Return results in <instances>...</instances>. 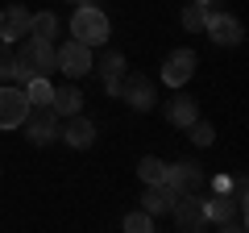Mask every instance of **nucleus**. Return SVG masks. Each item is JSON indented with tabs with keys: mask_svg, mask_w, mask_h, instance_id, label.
I'll return each mask as SVG.
<instances>
[{
	"mask_svg": "<svg viewBox=\"0 0 249 233\" xmlns=\"http://www.w3.org/2000/svg\"><path fill=\"white\" fill-rule=\"evenodd\" d=\"M13 58H17V67H13V79L17 83H29V79H37V75L50 79V71H58V46L42 42V38H34V34H25L21 42H13Z\"/></svg>",
	"mask_w": 249,
	"mask_h": 233,
	"instance_id": "1",
	"label": "nucleus"
},
{
	"mask_svg": "<svg viewBox=\"0 0 249 233\" xmlns=\"http://www.w3.org/2000/svg\"><path fill=\"white\" fill-rule=\"evenodd\" d=\"M108 17L96 9V4H79L75 9V17H71V34H75V42H83V46H104L108 42Z\"/></svg>",
	"mask_w": 249,
	"mask_h": 233,
	"instance_id": "2",
	"label": "nucleus"
},
{
	"mask_svg": "<svg viewBox=\"0 0 249 233\" xmlns=\"http://www.w3.org/2000/svg\"><path fill=\"white\" fill-rule=\"evenodd\" d=\"M21 129H25V137H29L34 146H50L54 137L62 134V129H58V113H54L50 104H29Z\"/></svg>",
	"mask_w": 249,
	"mask_h": 233,
	"instance_id": "3",
	"label": "nucleus"
},
{
	"mask_svg": "<svg viewBox=\"0 0 249 233\" xmlns=\"http://www.w3.org/2000/svg\"><path fill=\"white\" fill-rule=\"evenodd\" d=\"M116 96H124V104H133L137 113H150L158 104V92H154L150 75H121L116 79Z\"/></svg>",
	"mask_w": 249,
	"mask_h": 233,
	"instance_id": "4",
	"label": "nucleus"
},
{
	"mask_svg": "<svg viewBox=\"0 0 249 233\" xmlns=\"http://www.w3.org/2000/svg\"><path fill=\"white\" fill-rule=\"evenodd\" d=\"M166 183L175 196H199L204 192V167L199 162H175V167H166Z\"/></svg>",
	"mask_w": 249,
	"mask_h": 233,
	"instance_id": "5",
	"label": "nucleus"
},
{
	"mask_svg": "<svg viewBox=\"0 0 249 233\" xmlns=\"http://www.w3.org/2000/svg\"><path fill=\"white\" fill-rule=\"evenodd\" d=\"M204 208H208V225H220V229H245V204H237L229 192L216 196V200H204Z\"/></svg>",
	"mask_w": 249,
	"mask_h": 233,
	"instance_id": "6",
	"label": "nucleus"
},
{
	"mask_svg": "<svg viewBox=\"0 0 249 233\" xmlns=\"http://www.w3.org/2000/svg\"><path fill=\"white\" fill-rule=\"evenodd\" d=\"M58 71H67L71 79H83V75H91V46L83 42H62L58 46Z\"/></svg>",
	"mask_w": 249,
	"mask_h": 233,
	"instance_id": "7",
	"label": "nucleus"
},
{
	"mask_svg": "<svg viewBox=\"0 0 249 233\" xmlns=\"http://www.w3.org/2000/svg\"><path fill=\"white\" fill-rule=\"evenodd\" d=\"M25 113H29L25 88H0V129H21Z\"/></svg>",
	"mask_w": 249,
	"mask_h": 233,
	"instance_id": "8",
	"label": "nucleus"
},
{
	"mask_svg": "<svg viewBox=\"0 0 249 233\" xmlns=\"http://www.w3.org/2000/svg\"><path fill=\"white\" fill-rule=\"evenodd\" d=\"M170 213H175V225H178V229H191V233L208 229V208H204V196H178Z\"/></svg>",
	"mask_w": 249,
	"mask_h": 233,
	"instance_id": "9",
	"label": "nucleus"
},
{
	"mask_svg": "<svg viewBox=\"0 0 249 233\" xmlns=\"http://www.w3.org/2000/svg\"><path fill=\"white\" fill-rule=\"evenodd\" d=\"M204 29L216 46H241V38H245V29H241V21L232 13H208Z\"/></svg>",
	"mask_w": 249,
	"mask_h": 233,
	"instance_id": "10",
	"label": "nucleus"
},
{
	"mask_svg": "<svg viewBox=\"0 0 249 233\" xmlns=\"http://www.w3.org/2000/svg\"><path fill=\"white\" fill-rule=\"evenodd\" d=\"M196 75V50H170L166 63H162V83H170V88H183L187 79Z\"/></svg>",
	"mask_w": 249,
	"mask_h": 233,
	"instance_id": "11",
	"label": "nucleus"
},
{
	"mask_svg": "<svg viewBox=\"0 0 249 233\" xmlns=\"http://www.w3.org/2000/svg\"><path fill=\"white\" fill-rule=\"evenodd\" d=\"M29 17H34V13L25 9V4H9V9L0 13V42H21V38L29 34Z\"/></svg>",
	"mask_w": 249,
	"mask_h": 233,
	"instance_id": "12",
	"label": "nucleus"
},
{
	"mask_svg": "<svg viewBox=\"0 0 249 233\" xmlns=\"http://www.w3.org/2000/svg\"><path fill=\"white\" fill-rule=\"evenodd\" d=\"M162 113H166V121H170L175 129H187V125L199 116V104H196V96H183V92H175V96L166 100V108H162Z\"/></svg>",
	"mask_w": 249,
	"mask_h": 233,
	"instance_id": "13",
	"label": "nucleus"
},
{
	"mask_svg": "<svg viewBox=\"0 0 249 233\" xmlns=\"http://www.w3.org/2000/svg\"><path fill=\"white\" fill-rule=\"evenodd\" d=\"M175 192H170L166 188V183H145V196H142V208H145V213H150L154 216V221H158V216L162 213H170V208H175Z\"/></svg>",
	"mask_w": 249,
	"mask_h": 233,
	"instance_id": "14",
	"label": "nucleus"
},
{
	"mask_svg": "<svg viewBox=\"0 0 249 233\" xmlns=\"http://www.w3.org/2000/svg\"><path fill=\"white\" fill-rule=\"evenodd\" d=\"M58 137H62L67 146H75V150H88V146L96 142V125H91L88 116H79V113H75L71 121H67V129H62Z\"/></svg>",
	"mask_w": 249,
	"mask_h": 233,
	"instance_id": "15",
	"label": "nucleus"
},
{
	"mask_svg": "<svg viewBox=\"0 0 249 233\" xmlns=\"http://www.w3.org/2000/svg\"><path fill=\"white\" fill-rule=\"evenodd\" d=\"M91 71H96V75H104L108 92L116 96V79L124 75V54H121V50H104V54H100V63H91Z\"/></svg>",
	"mask_w": 249,
	"mask_h": 233,
	"instance_id": "16",
	"label": "nucleus"
},
{
	"mask_svg": "<svg viewBox=\"0 0 249 233\" xmlns=\"http://www.w3.org/2000/svg\"><path fill=\"white\" fill-rule=\"evenodd\" d=\"M79 104H83V92L75 88V83H62V88H54L50 108H54L58 116H75V113H79Z\"/></svg>",
	"mask_w": 249,
	"mask_h": 233,
	"instance_id": "17",
	"label": "nucleus"
},
{
	"mask_svg": "<svg viewBox=\"0 0 249 233\" xmlns=\"http://www.w3.org/2000/svg\"><path fill=\"white\" fill-rule=\"evenodd\" d=\"M29 34L42 38V42H54V38H58V17H54V13H34V17H29Z\"/></svg>",
	"mask_w": 249,
	"mask_h": 233,
	"instance_id": "18",
	"label": "nucleus"
},
{
	"mask_svg": "<svg viewBox=\"0 0 249 233\" xmlns=\"http://www.w3.org/2000/svg\"><path fill=\"white\" fill-rule=\"evenodd\" d=\"M208 4L204 0H187V9H183V29H191V34H196V29H204V21H208Z\"/></svg>",
	"mask_w": 249,
	"mask_h": 233,
	"instance_id": "19",
	"label": "nucleus"
},
{
	"mask_svg": "<svg viewBox=\"0 0 249 233\" xmlns=\"http://www.w3.org/2000/svg\"><path fill=\"white\" fill-rule=\"evenodd\" d=\"M25 96H29V104H50L54 100V83L46 79V75H37V79L25 83Z\"/></svg>",
	"mask_w": 249,
	"mask_h": 233,
	"instance_id": "20",
	"label": "nucleus"
},
{
	"mask_svg": "<svg viewBox=\"0 0 249 233\" xmlns=\"http://www.w3.org/2000/svg\"><path fill=\"white\" fill-rule=\"evenodd\" d=\"M137 175H142L145 183H162V179H166V162L154 158V154H145V158L137 162Z\"/></svg>",
	"mask_w": 249,
	"mask_h": 233,
	"instance_id": "21",
	"label": "nucleus"
},
{
	"mask_svg": "<svg viewBox=\"0 0 249 233\" xmlns=\"http://www.w3.org/2000/svg\"><path fill=\"white\" fill-rule=\"evenodd\" d=\"M187 134H191V142H196V146H212L216 142V129L208 125V121H199V116L187 125Z\"/></svg>",
	"mask_w": 249,
	"mask_h": 233,
	"instance_id": "22",
	"label": "nucleus"
},
{
	"mask_svg": "<svg viewBox=\"0 0 249 233\" xmlns=\"http://www.w3.org/2000/svg\"><path fill=\"white\" fill-rule=\"evenodd\" d=\"M124 229H129V233H150L154 229V216L145 213V208H142V213H129V216H124Z\"/></svg>",
	"mask_w": 249,
	"mask_h": 233,
	"instance_id": "23",
	"label": "nucleus"
},
{
	"mask_svg": "<svg viewBox=\"0 0 249 233\" xmlns=\"http://www.w3.org/2000/svg\"><path fill=\"white\" fill-rule=\"evenodd\" d=\"M13 67H17V58H13V46L0 42V79H13Z\"/></svg>",
	"mask_w": 249,
	"mask_h": 233,
	"instance_id": "24",
	"label": "nucleus"
},
{
	"mask_svg": "<svg viewBox=\"0 0 249 233\" xmlns=\"http://www.w3.org/2000/svg\"><path fill=\"white\" fill-rule=\"evenodd\" d=\"M71 4H88V0H71Z\"/></svg>",
	"mask_w": 249,
	"mask_h": 233,
	"instance_id": "25",
	"label": "nucleus"
}]
</instances>
